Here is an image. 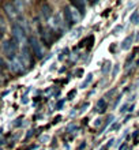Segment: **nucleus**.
<instances>
[{
    "instance_id": "obj_8",
    "label": "nucleus",
    "mask_w": 139,
    "mask_h": 150,
    "mask_svg": "<svg viewBox=\"0 0 139 150\" xmlns=\"http://www.w3.org/2000/svg\"><path fill=\"white\" fill-rule=\"evenodd\" d=\"M41 12H42V15H44V18L45 19H49L52 16V8L49 7V4H42V7H41Z\"/></svg>"
},
{
    "instance_id": "obj_15",
    "label": "nucleus",
    "mask_w": 139,
    "mask_h": 150,
    "mask_svg": "<svg viewBox=\"0 0 139 150\" xmlns=\"http://www.w3.org/2000/svg\"><path fill=\"white\" fill-rule=\"evenodd\" d=\"M6 26H7V23H6V19L3 18V15H0V30H6Z\"/></svg>"
},
{
    "instance_id": "obj_11",
    "label": "nucleus",
    "mask_w": 139,
    "mask_h": 150,
    "mask_svg": "<svg viewBox=\"0 0 139 150\" xmlns=\"http://www.w3.org/2000/svg\"><path fill=\"white\" fill-rule=\"evenodd\" d=\"M97 111H98L99 113H104V112L107 111V101L104 98L98 100V103H97Z\"/></svg>"
},
{
    "instance_id": "obj_17",
    "label": "nucleus",
    "mask_w": 139,
    "mask_h": 150,
    "mask_svg": "<svg viewBox=\"0 0 139 150\" xmlns=\"http://www.w3.org/2000/svg\"><path fill=\"white\" fill-rule=\"evenodd\" d=\"M64 103H66V100H60L59 103L56 104V109H61V108H63V105H64Z\"/></svg>"
},
{
    "instance_id": "obj_2",
    "label": "nucleus",
    "mask_w": 139,
    "mask_h": 150,
    "mask_svg": "<svg viewBox=\"0 0 139 150\" xmlns=\"http://www.w3.org/2000/svg\"><path fill=\"white\" fill-rule=\"evenodd\" d=\"M29 42H30V48L33 49L36 57L37 59H41V57L44 56V53H45V49H44V47H42V44H41L40 41H38V38L34 37V36L29 38Z\"/></svg>"
},
{
    "instance_id": "obj_20",
    "label": "nucleus",
    "mask_w": 139,
    "mask_h": 150,
    "mask_svg": "<svg viewBox=\"0 0 139 150\" xmlns=\"http://www.w3.org/2000/svg\"><path fill=\"white\" fill-rule=\"evenodd\" d=\"M117 71H119V66H115V68H113V72H112V74H113V76H115V75H117Z\"/></svg>"
},
{
    "instance_id": "obj_4",
    "label": "nucleus",
    "mask_w": 139,
    "mask_h": 150,
    "mask_svg": "<svg viewBox=\"0 0 139 150\" xmlns=\"http://www.w3.org/2000/svg\"><path fill=\"white\" fill-rule=\"evenodd\" d=\"M19 60L22 62L25 68H30L33 66V59H32V53H30V49H29L28 45L22 47V52H20Z\"/></svg>"
},
{
    "instance_id": "obj_16",
    "label": "nucleus",
    "mask_w": 139,
    "mask_h": 150,
    "mask_svg": "<svg viewBox=\"0 0 139 150\" xmlns=\"http://www.w3.org/2000/svg\"><path fill=\"white\" fill-rule=\"evenodd\" d=\"M76 96V89H72V90H70L68 91V94H67V98L68 100H72L74 97Z\"/></svg>"
},
{
    "instance_id": "obj_1",
    "label": "nucleus",
    "mask_w": 139,
    "mask_h": 150,
    "mask_svg": "<svg viewBox=\"0 0 139 150\" xmlns=\"http://www.w3.org/2000/svg\"><path fill=\"white\" fill-rule=\"evenodd\" d=\"M12 40H14L16 44H20L22 47H25L26 42L29 41L26 32L22 29V26H20L18 22H14V23H12Z\"/></svg>"
},
{
    "instance_id": "obj_23",
    "label": "nucleus",
    "mask_w": 139,
    "mask_h": 150,
    "mask_svg": "<svg viewBox=\"0 0 139 150\" xmlns=\"http://www.w3.org/2000/svg\"><path fill=\"white\" fill-rule=\"evenodd\" d=\"M60 119H61V117H60V116H57V117H56V119H55V123H57V122H60Z\"/></svg>"
},
{
    "instance_id": "obj_21",
    "label": "nucleus",
    "mask_w": 139,
    "mask_h": 150,
    "mask_svg": "<svg viewBox=\"0 0 139 150\" xmlns=\"http://www.w3.org/2000/svg\"><path fill=\"white\" fill-rule=\"evenodd\" d=\"M101 124H102V120H101V119H98V120H97V122L94 123V126L95 127H98V126H101Z\"/></svg>"
},
{
    "instance_id": "obj_22",
    "label": "nucleus",
    "mask_w": 139,
    "mask_h": 150,
    "mask_svg": "<svg viewBox=\"0 0 139 150\" xmlns=\"http://www.w3.org/2000/svg\"><path fill=\"white\" fill-rule=\"evenodd\" d=\"M32 135H33V130H30V131L28 132V135H26V139H29L30 137H32Z\"/></svg>"
},
{
    "instance_id": "obj_24",
    "label": "nucleus",
    "mask_w": 139,
    "mask_h": 150,
    "mask_svg": "<svg viewBox=\"0 0 139 150\" xmlns=\"http://www.w3.org/2000/svg\"><path fill=\"white\" fill-rule=\"evenodd\" d=\"M124 147H126V143H123V145H121V146H120V147H119V150H123V149H124Z\"/></svg>"
},
{
    "instance_id": "obj_18",
    "label": "nucleus",
    "mask_w": 139,
    "mask_h": 150,
    "mask_svg": "<svg viewBox=\"0 0 139 150\" xmlns=\"http://www.w3.org/2000/svg\"><path fill=\"white\" fill-rule=\"evenodd\" d=\"M109 70H111V63H105V67L102 68V72L104 74H107Z\"/></svg>"
},
{
    "instance_id": "obj_5",
    "label": "nucleus",
    "mask_w": 139,
    "mask_h": 150,
    "mask_svg": "<svg viewBox=\"0 0 139 150\" xmlns=\"http://www.w3.org/2000/svg\"><path fill=\"white\" fill-rule=\"evenodd\" d=\"M8 64H10V66H8L10 70H11L12 72H15V74H19V72L25 71L23 64H22V62L19 60L18 56H14V57H11V59H8Z\"/></svg>"
},
{
    "instance_id": "obj_9",
    "label": "nucleus",
    "mask_w": 139,
    "mask_h": 150,
    "mask_svg": "<svg viewBox=\"0 0 139 150\" xmlns=\"http://www.w3.org/2000/svg\"><path fill=\"white\" fill-rule=\"evenodd\" d=\"M71 6H72V7H75L76 10L82 14V15L85 14V1H75V0H72Z\"/></svg>"
},
{
    "instance_id": "obj_13",
    "label": "nucleus",
    "mask_w": 139,
    "mask_h": 150,
    "mask_svg": "<svg viewBox=\"0 0 139 150\" xmlns=\"http://www.w3.org/2000/svg\"><path fill=\"white\" fill-rule=\"evenodd\" d=\"M130 21H131L132 23H139V12L138 11H134V14L131 15Z\"/></svg>"
},
{
    "instance_id": "obj_19",
    "label": "nucleus",
    "mask_w": 139,
    "mask_h": 150,
    "mask_svg": "<svg viewBox=\"0 0 139 150\" xmlns=\"http://www.w3.org/2000/svg\"><path fill=\"white\" fill-rule=\"evenodd\" d=\"M115 93H116V89H112L111 91H108V93H107V96H105V97H107V98H108V97L111 98V97H112V96H113V94H115Z\"/></svg>"
},
{
    "instance_id": "obj_7",
    "label": "nucleus",
    "mask_w": 139,
    "mask_h": 150,
    "mask_svg": "<svg viewBox=\"0 0 139 150\" xmlns=\"http://www.w3.org/2000/svg\"><path fill=\"white\" fill-rule=\"evenodd\" d=\"M70 11H71V18H72V23H78L80 19H82V14H80L78 10H76L75 7H72V6H70Z\"/></svg>"
},
{
    "instance_id": "obj_27",
    "label": "nucleus",
    "mask_w": 139,
    "mask_h": 150,
    "mask_svg": "<svg viewBox=\"0 0 139 150\" xmlns=\"http://www.w3.org/2000/svg\"><path fill=\"white\" fill-rule=\"evenodd\" d=\"M0 83H1V79H0Z\"/></svg>"
},
{
    "instance_id": "obj_12",
    "label": "nucleus",
    "mask_w": 139,
    "mask_h": 150,
    "mask_svg": "<svg viewBox=\"0 0 139 150\" xmlns=\"http://www.w3.org/2000/svg\"><path fill=\"white\" fill-rule=\"evenodd\" d=\"M132 40H134V36H128L127 38L123 41V44H121V49H128V48L131 47V44H132Z\"/></svg>"
},
{
    "instance_id": "obj_26",
    "label": "nucleus",
    "mask_w": 139,
    "mask_h": 150,
    "mask_svg": "<svg viewBox=\"0 0 139 150\" xmlns=\"http://www.w3.org/2000/svg\"><path fill=\"white\" fill-rule=\"evenodd\" d=\"M1 131H3V130H1V128H0V134H1Z\"/></svg>"
},
{
    "instance_id": "obj_6",
    "label": "nucleus",
    "mask_w": 139,
    "mask_h": 150,
    "mask_svg": "<svg viewBox=\"0 0 139 150\" xmlns=\"http://www.w3.org/2000/svg\"><path fill=\"white\" fill-rule=\"evenodd\" d=\"M3 8H4V11H6V14H7V16L10 18V19L15 21L16 18H18V14H19V12L16 11L14 3H10V1H8V3H4Z\"/></svg>"
},
{
    "instance_id": "obj_25",
    "label": "nucleus",
    "mask_w": 139,
    "mask_h": 150,
    "mask_svg": "<svg viewBox=\"0 0 139 150\" xmlns=\"http://www.w3.org/2000/svg\"><path fill=\"white\" fill-rule=\"evenodd\" d=\"M3 34H4V32H3V30H0V38L3 37Z\"/></svg>"
},
{
    "instance_id": "obj_3",
    "label": "nucleus",
    "mask_w": 139,
    "mask_h": 150,
    "mask_svg": "<svg viewBox=\"0 0 139 150\" xmlns=\"http://www.w3.org/2000/svg\"><path fill=\"white\" fill-rule=\"evenodd\" d=\"M16 51H18V44L14 41V40H6L3 42V52L7 55L8 59H11L14 56H16Z\"/></svg>"
},
{
    "instance_id": "obj_14",
    "label": "nucleus",
    "mask_w": 139,
    "mask_h": 150,
    "mask_svg": "<svg viewBox=\"0 0 139 150\" xmlns=\"http://www.w3.org/2000/svg\"><path fill=\"white\" fill-rule=\"evenodd\" d=\"M92 79H93V75H92V74H89V75H87V78L85 79V82L82 83V85H80V87H82V89H85V87L87 86L89 83L92 82Z\"/></svg>"
},
{
    "instance_id": "obj_10",
    "label": "nucleus",
    "mask_w": 139,
    "mask_h": 150,
    "mask_svg": "<svg viewBox=\"0 0 139 150\" xmlns=\"http://www.w3.org/2000/svg\"><path fill=\"white\" fill-rule=\"evenodd\" d=\"M64 18H66V22H67V26H71L72 23V18H71V11H70V6L64 8Z\"/></svg>"
}]
</instances>
